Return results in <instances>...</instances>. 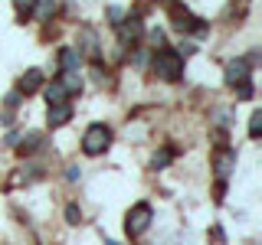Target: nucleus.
Segmentation results:
<instances>
[{
    "mask_svg": "<svg viewBox=\"0 0 262 245\" xmlns=\"http://www.w3.org/2000/svg\"><path fill=\"white\" fill-rule=\"evenodd\" d=\"M151 69L158 72L164 82H174V79H180V72H184V59H180L174 49H161V53H154Z\"/></svg>",
    "mask_w": 262,
    "mask_h": 245,
    "instance_id": "1",
    "label": "nucleus"
},
{
    "mask_svg": "<svg viewBox=\"0 0 262 245\" xmlns=\"http://www.w3.org/2000/svg\"><path fill=\"white\" fill-rule=\"evenodd\" d=\"M233 167H236V151H229V147H223V151L213 157V170H216V177H220V183L233 174Z\"/></svg>",
    "mask_w": 262,
    "mask_h": 245,
    "instance_id": "5",
    "label": "nucleus"
},
{
    "mask_svg": "<svg viewBox=\"0 0 262 245\" xmlns=\"http://www.w3.org/2000/svg\"><path fill=\"white\" fill-rule=\"evenodd\" d=\"M16 105H20V92H10L7 95V108H16Z\"/></svg>",
    "mask_w": 262,
    "mask_h": 245,
    "instance_id": "23",
    "label": "nucleus"
},
{
    "mask_svg": "<svg viewBox=\"0 0 262 245\" xmlns=\"http://www.w3.org/2000/svg\"><path fill=\"white\" fill-rule=\"evenodd\" d=\"M170 4V16H174V27L177 30H184V33H190V30H203V23H196V16L190 10H184V7H177L174 0H167Z\"/></svg>",
    "mask_w": 262,
    "mask_h": 245,
    "instance_id": "4",
    "label": "nucleus"
},
{
    "mask_svg": "<svg viewBox=\"0 0 262 245\" xmlns=\"http://www.w3.org/2000/svg\"><path fill=\"white\" fill-rule=\"evenodd\" d=\"M39 85H43V72H39V69H30L27 76L20 79V88H16V92H20V95L27 92V95H30V92H36Z\"/></svg>",
    "mask_w": 262,
    "mask_h": 245,
    "instance_id": "10",
    "label": "nucleus"
},
{
    "mask_svg": "<svg viewBox=\"0 0 262 245\" xmlns=\"http://www.w3.org/2000/svg\"><path fill=\"white\" fill-rule=\"evenodd\" d=\"M79 43H82V53H85L89 56V59H98V56H102V53H98V36H95V30H79ZM79 53V56H82Z\"/></svg>",
    "mask_w": 262,
    "mask_h": 245,
    "instance_id": "7",
    "label": "nucleus"
},
{
    "mask_svg": "<svg viewBox=\"0 0 262 245\" xmlns=\"http://www.w3.org/2000/svg\"><path fill=\"white\" fill-rule=\"evenodd\" d=\"M118 30H121V46H128V43H135V39L141 36V20H138V16H131V20H125Z\"/></svg>",
    "mask_w": 262,
    "mask_h": 245,
    "instance_id": "9",
    "label": "nucleus"
},
{
    "mask_svg": "<svg viewBox=\"0 0 262 245\" xmlns=\"http://www.w3.org/2000/svg\"><path fill=\"white\" fill-rule=\"evenodd\" d=\"M66 98H69V95H66V88L59 85V82H53V85L46 88V102H49V108H53V105H66Z\"/></svg>",
    "mask_w": 262,
    "mask_h": 245,
    "instance_id": "13",
    "label": "nucleus"
},
{
    "mask_svg": "<svg viewBox=\"0 0 262 245\" xmlns=\"http://www.w3.org/2000/svg\"><path fill=\"white\" fill-rule=\"evenodd\" d=\"M108 245H115V242H108Z\"/></svg>",
    "mask_w": 262,
    "mask_h": 245,
    "instance_id": "24",
    "label": "nucleus"
},
{
    "mask_svg": "<svg viewBox=\"0 0 262 245\" xmlns=\"http://www.w3.org/2000/svg\"><path fill=\"white\" fill-rule=\"evenodd\" d=\"M108 23L112 27H121V23H125V10H121V7H108Z\"/></svg>",
    "mask_w": 262,
    "mask_h": 245,
    "instance_id": "18",
    "label": "nucleus"
},
{
    "mask_svg": "<svg viewBox=\"0 0 262 245\" xmlns=\"http://www.w3.org/2000/svg\"><path fill=\"white\" fill-rule=\"evenodd\" d=\"M36 144H39V134H27L20 141V154H33V147H36Z\"/></svg>",
    "mask_w": 262,
    "mask_h": 245,
    "instance_id": "17",
    "label": "nucleus"
},
{
    "mask_svg": "<svg viewBox=\"0 0 262 245\" xmlns=\"http://www.w3.org/2000/svg\"><path fill=\"white\" fill-rule=\"evenodd\" d=\"M262 134V111H256L249 118V137H259Z\"/></svg>",
    "mask_w": 262,
    "mask_h": 245,
    "instance_id": "16",
    "label": "nucleus"
},
{
    "mask_svg": "<svg viewBox=\"0 0 262 245\" xmlns=\"http://www.w3.org/2000/svg\"><path fill=\"white\" fill-rule=\"evenodd\" d=\"M243 82H249V62L246 59H233L226 62V85H243Z\"/></svg>",
    "mask_w": 262,
    "mask_h": 245,
    "instance_id": "6",
    "label": "nucleus"
},
{
    "mask_svg": "<svg viewBox=\"0 0 262 245\" xmlns=\"http://www.w3.org/2000/svg\"><path fill=\"white\" fill-rule=\"evenodd\" d=\"M108 144H112V131L105 128V125H92V128L85 131V137H82V151L92 154V157H95V154H102Z\"/></svg>",
    "mask_w": 262,
    "mask_h": 245,
    "instance_id": "3",
    "label": "nucleus"
},
{
    "mask_svg": "<svg viewBox=\"0 0 262 245\" xmlns=\"http://www.w3.org/2000/svg\"><path fill=\"white\" fill-rule=\"evenodd\" d=\"M66 219H69V223H72V226H76V223H79V219H82V216H79V209H76V206H69V209H66Z\"/></svg>",
    "mask_w": 262,
    "mask_h": 245,
    "instance_id": "21",
    "label": "nucleus"
},
{
    "mask_svg": "<svg viewBox=\"0 0 262 245\" xmlns=\"http://www.w3.org/2000/svg\"><path fill=\"white\" fill-rule=\"evenodd\" d=\"M236 98H252V82H243V85H236Z\"/></svg>",
    "mask_w": 262,
    "mask_h": 245,
    "instance_id": "19",
    "label": "nucleus"
},
{
    "mask_svg": "<svg viewBox=\"0 0 262 245\" xmlns=\"http://www.w3.org/2000/svg\"><path fill=\"white\" fill-rule=\"evenodd\" d=\"M151 219H154L151 206H147V203H138V206L128 212V219H125V232L131 235V239H138V235H144V229L151 226Z\"/></svg>",
    "mask_w": 262,
    "mask_h": 245,
    "instance_id": "2",
    "label": "nucleus"
},
{
    "mask_svg": "<svg viewBox=\"0 0 262 245\" xmlns=\"http://www.w3.org/2000/svg\"><path fill=\"white\" fill-rule=\"evenodd\" d=\"M59 85L66 88V95H76V92H82V76L79 72H62Z\"/></svg>",
    "mask_w": 262,
    "mask_h": 245,
    "instance_id": "12",
    "label": "nucleus"
},
{
    "mask_svg": "<svg viewBox=\"0 0 262 245\" xmlns=\"http://www.w3.org/2000/svg\"><path fill=\"white\" fill-rule=\"evenodd\" d=\"M36 20H49V16L56 13V0H36Z\"/></svg>",
    "mask_w": 262,
    "mask_h": 245,
    "instance_id": "14",
    "label": "nucleus"
},
{
    "mask_svg": "<svg viewBox=\"0 0 262 245\" xmlns=\"http://www.w3.org/2000/svg\"><path fill=\"white\" fill-rule=\"evenodd\" d=\"M13 4H16V16L23 20V16H30V13H33V7H36V0H13Z\"/></svg>",
    "mask_w": 262,
    "mask_h": 245,
    "instance_id": "15",
    "label": "nucleus"
},
{
    "mask_svg": "<svg viewBox=\"0 0 262 245\" xmlns=\"http://www.w3.org/2000/svg\"><path fill=\"white\" fill-rule=\"evenodd\" d=\"M151 43H154V49H158V53L164 49V33H161V30H151Z\"/></svg>",
    "mask_w": 262,
    "mask_h": 245,
    "instance_id": "20",
    "label": "nucleus"
},
{
    "mask_svg": "<svg viewBox=\"0 0 262 245\" xmlns=\"http://www.w3.org/2000/svg\"><path fill=\"white\" fill-rule=\"evenodd\" d=\"M79 62H82L79 49H72V46H62V49H59V65H62V72H79Z\"/></svg>",
    "mask_w": 262,
    "mask_h": 245,
    "instance_id": "8",
    "label": "nucleus"
},
{
    "mask_svg": "<svg viewBox=\"0 0 262 245\" xmlns=\"http://www.w3.org/2000/svg\"><path fill=\"white\" fill-rule=\"evenodd\" d=\"M170 163V151L167 154H158V157H154V167H167Z\"/></svg>",
    "mask_w": 262,
    "mask_h": 245,
    "instance_id": "22",
    "label": "nucleus"
},
{
    "mask_svg": "<svg viewBox=\"0 0 262 245\" xmlns=\"http://www.w3.org/2000/svg\"><path fill=\"white\" fill-rule=\"evenodd\" d=\"M69 118H72V108H69V105H53V108H49V125H53V128L66 125Z\"/></svg>",
    "mask_w": 262,
    "mask_h": 245,
    "instance_id": "11",
    "label": "nucleus"
}]
</instances>
